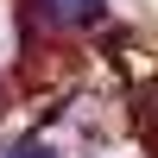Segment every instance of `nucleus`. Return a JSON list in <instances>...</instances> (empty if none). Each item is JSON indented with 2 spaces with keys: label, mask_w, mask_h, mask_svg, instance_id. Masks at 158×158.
Segmentation results:
<instances>
[{
  "label": "nucleus",
  "mask_w": 158,
  "mask_h": 158,
  "mask_svg": "<svg viewBox=\"0 0 158 158\" xmlns=\"http://www.w3.org/2000/svg\"><path fill=\"white\" fill-rule=\"evenodd\" d=\"M13 158H51V152H38V146H25V152H13Z\"/></svg>",
  "instance_id": "f257e3e1"
}]
</instances>
